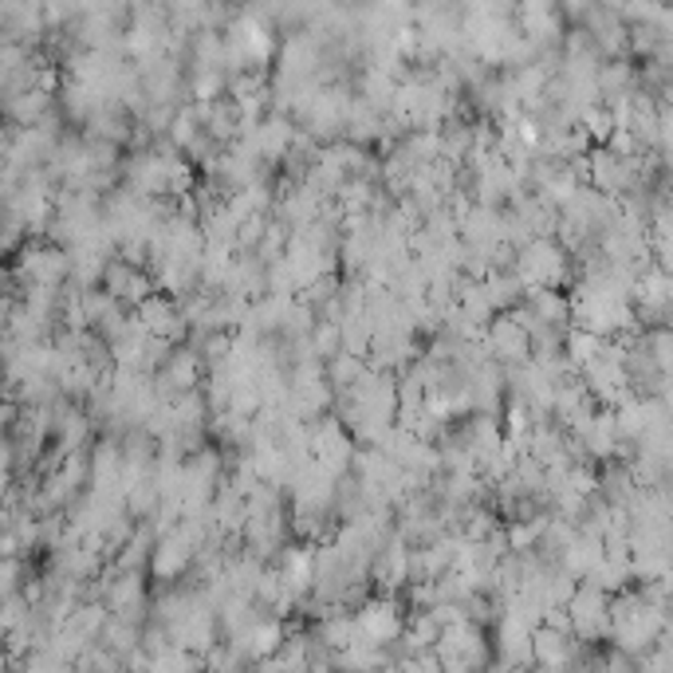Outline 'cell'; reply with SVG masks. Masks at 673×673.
<instances>
[{
	"instance_id": "obj_1",
	"label": "cell",
	"mask_w": 673,
	"mask_h": 673,
	"mask_svg": "<svg viewBox=\"0 0 673 673\" xmlns=\"http://www.w3.org/2000/svg\"><path fill=\"white\" fill-rule=\"evenodd\" d=\"M568 260L571 252L563 249L556 237H532L528 245H520L516 260H512V272L516 281L528 288H560V281L568 276Z\"/></svg>"
},
{
	"instance_id": "obj_2",
	"label": "cell",
	"mask_w": 673,
	"mask_h": 673,
	"mask_svg": "<svg viewBox=\"0 0 673 673\" xmlns=\"http://www.w3.org/2000/svg\"><path fill=\"white\" fill-rule=\"evenodd\" d=\"M568 631L575 643H602L611 638V595L590 583H575V590L563 602Z\"/></svg>"
},
{
	"instance_id": "obj_3",
	"label": "cell",
	"mask_w": 673,
	"mask_h": 673,
	"mask_svg": "<svg viewBox=\"0 0 673 673\" xmlns=\"http://www.w3.org/2000/svg\"><path fill=\"white\" fill-rule=\"evenodd\" d=\"M402 622L406 619L394 599H366L363 611L354 614V631H359V638H366V643H374V646H390V643H398Z\"/></svg>"
},
{
	"instance_id": "obj_4",
	"label": "cell",
	"mask_w": 673,
	"mask_h": 673,
	"mask_svg": "<svg viewBox=\"0 0 673 673\" xmlns=\"http://www.w3.org/2000/svg\"><path fill=\"white\" fill-rule=\"evenodd\" d=\"M194 563V544L177 528L162 532L154 539V548H150V571H154L158 579H177L182 571Z\"/></svg>"
}]
</instances>
